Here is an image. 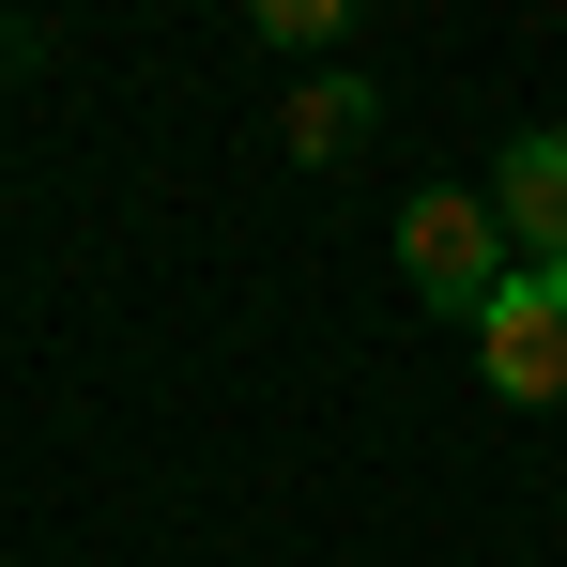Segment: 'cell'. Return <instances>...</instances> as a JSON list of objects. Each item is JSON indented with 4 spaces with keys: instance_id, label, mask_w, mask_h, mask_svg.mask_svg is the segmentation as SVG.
Returning <instances> with one entry per match:
<instances>
[{
    "instance_id": "1",
    "label": "cell",
    "mask_w": 567,
    "mask_h": 567,
    "mask_svg": "<svg viewBox=\"0 0 567 567\" xmlns=\"http://www.w3.org/2000/svg\"><path fill=\"white\" fill-rule=\"evenodd\" d=\"M491 246H506V215H491L475 185H430L414 215H399V277L430 291L445 322H491V291L522 277V261H491Z\"/></svg>"
},
{
    "instance_id": "2",
    "label": "cell",
    "mask_w": 567,
    "mask_h": 567,
    "mask_svg": "<svg viewBox=\"0 0 567 567\" xmlns=\"http://www.w3.org/2000/svg\"><path fill=\"white\" fill-rule=\"evenodd\" d=\"M475 369H491V399H522V414H537V399H567V277H537V261H522V277L491 291Z\"/></svg>"
},
{
    "instance_id": "3",
    "label": "cell",
    "mask_w": 567,
    "mask_h": 567,
    "mask_svg": "<svg viewBox=\"0 0 567 567\" xmlns=\"http://www.w3.org/2000/svg\"><path fill=\"white\" fill-rule=\"evenodd\" d=\"M491 215H506V246H522L537 277H567V138H553V123L491 154Z\"/></svg>"
},
{
    "instance_id": "4",
    "label": "cell",
    "mask_w": 567,
    "mask_h": 567,
    "mask_svg": "<svg viewBox=\"0 0 567 567\" xmlns=\"http://www.w3.org/2000/svg\"><path fill=\"white\" fill-rule=\"evenodd\" d=\"M353 123H369V93H353V78H307V93H291V154H338Z\"/></svg>"
},
{
    "instance_id": "5",
    "label": "cell",
    "mask_w": 567,
    "mask_h": 567,
    "mask_svg": "<svg viewBox=\"0 0 567 567\" xmlns=\"http://www.w3.org/2000/svg\"><path fill=\"white\" fill-rule=\"evenodd\" d=\"M246 31H261V47H291V62H307V47H338V0H261V16H246Z\"/></svg>"
}]
</instances>
